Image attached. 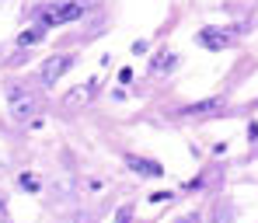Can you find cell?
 <instances>
[{
    "mask_svg": "<svg viewBox=\"0 0 258 223\" xmlns=\"http://www.w3.org/2000/svg\"><path fill=\"white\" fill-rule=\"evenodd\" d=\"M21 188H28V192H42V181L35 178V175H21Z\"/></svg>",
    "mask_w": 258,
    "mask_h": 223,
    "instance_id": "cell-9",
    "label": "cell"
},
{
    "mask_svg": "<svg viewBox=\"0 0 258 223\" xmlns=\"http://www.w3.org/2000/svg\"><path fill=\"white\" fill-rule=\"evenodd\" d=\"M77 63V56H70V52H56V56H45V63L39 66V81H42L45 88H52V84H59V77L70 70Z\"/></svg>",
    "mask_w": 258,
    "mask_h": 223,
    "instance_id": "cell-2",
    "label": "cell"
},
{
    "mask_svg": "<svg viewBox=\"0 0 258 223\" xmlns=\"http://www.w3.org/2000/svg\"><path fill=\"white\" fill-rule=\"evenodd\" d=\"M171 195H174V192H154V195H150V202H168Z\"/></svg>",
    "mask_w": 258,
    "mask_h": 223,
    "instance_id": "cell-12",
    "label": "cell"
},
{
    "mask_svg": "<svg viewBox=\"0 0 258 223\" xmlns=\"http://www.w3.org/2000/svg\"><path fill=\"white\" fill-rule=\"evenodd\" d=\"M174 66H178V52H171V49L150 59V73H171Z\"/></svg>",
    "mask_w": 258,
    "mask_h": 223,
    "instance_id": "cell-7",
    "label": "cell"
},
{
    "mask_svg": "<svg viewBox=\"0 0 258 223\" xmlns=\"http://www.w3.org/2000/svg\"><path fill=\"white\" fill-rule=\"evenodd\" d=\"M119 84H133V70H129V66L119 70Z\"/></svg>",
    "mask_w": 258,
    "mask_h": 223,
    "instance_id": "cell-11",
    "label": "cell"
},
{
    "mask_svg": "<svg viewBox=\"0 0 258 223\" xmlns=\"http://www.w3.org/2000/svg\"><path fill=\"white\" fill-rule=\"evenodd\" d=\"M178 223H199V216H196V213H188V216H181Z\"/></svg>",
    "mask_w": 258,
    "mask_h": 223,
    "instance_id": "cell-14",
    "label": "cell"
},
{
    "mask_svg": "<svg viewBox=\"0 0 258 223\" xmlns=\"http://www.w3.org/2000/svg\"><path fill=\"white\" fill-rule=\"evenodd\" d=\"M0 223H7V199L0 195Z\"/></svg>",
    "mask_w": 258,
    "mask_h": 223,
    "instance_id": "cell-13",
    "label": "cell"
},
{
    "mask_svg": "<svg viewBox=\"0 0 258 223\" xmlns=\"http://www.w3.org/2000/svg\"><path fill=\"white\" fill-rule=\"evenodd\" d=\"M45 35H49V25H42V21H35L28 32H21L18 35V45H35V42H42Z\"/></svg>",
    "mask_w": 258,
    "mask_h": 223,
    "instance_id": "cell-8",
    "label": "cell"
},
{
    "mask_svg": "<svg viewBox=\"0 0 258 223\" xmlns=\"http://www.w3.org/2000/svg\"><path fill=\"white\" fill-rule=\"evenodd\" d=\"M98 88H101L98 81H84L81 88H74L70 94H67V105H70V108H81V105H87V101L98 94Z\"/></svg>",
    "mask_w": 258,
    "mask_h": 223,
    "instance_id": "cell-5",
    "label": "cell"
},
{
    "mask_svg": "<svg viewBox=\"0 0 258 223\" xmlns=\"http://www.w3.org/2000/svg\"><path fill=\"white\" fill-rule=\"evenodd\" d=\"M133 220V206H122L119 213H115V223H129Z\"/></svg>",
    "mask_w": 258,
    "mask_h": 223,
    "instance_id": "cell-10",
    "label": "cell"
},
{
    "mask_svg": "<svg viewBox=\"0 0 258 223\" xmlns=\"http://www.w3.org/2000/svg\"><path fill=\"white\" fill-rule=\"evenodd\" d=\"M223 105V98H203V101H196V105H185L178 115H206V112H216Z\"/></svg>",
    "mask_w": 258,
    "mask_h": 223,
    "instance_id": "cell-6",
    "label": "cell"
},
{
    "mask_svg": "<svg viewBox=\"0 0 258 223\" xmlns=\"http://www.w3.org/2000/svg\"><path fill=\"white\" fill-rule=\"evenodd\" d=\"M7 108H11V119H18V122L39 119V98L25 84H7Z\"/></svg>",
    "mask_w": 258,
    "mask_h": 223,
    "instance_id": "cell-1",
    "label": "cell"
},
{
    "mask_svg": "<svg viewBox=\"0 0 258 223\" xmlns=\"http://www.w3.org/2000/svg\"><path fill=\"white\" fill-rule=\"evenodd\" d=\"M126 168L140 178H161L164 175V164L161 161H150V157H136V154H126Z\"/></svg>",
    "mask_w": 258,
    "mask_h": 223,
    "instance_id": "cell-4",
    "label": "cell"
},
{
    "mask_svg": "<svg viewBox=\"0 0 258 223\" xmlns=\"http://www.w3.org/2000/svg\"><path fill=\"white\" fill-rule=\"evenodd\" d=\"M241 28H199L196 32V42L203 45V49H210V52H223V49L234 45V35Z\"/></svg>",
    "mask_w": 258,
    "mask_h": 223,
    "instance_id": "cell-3",
    "label": "cell"
}]
</instances>
